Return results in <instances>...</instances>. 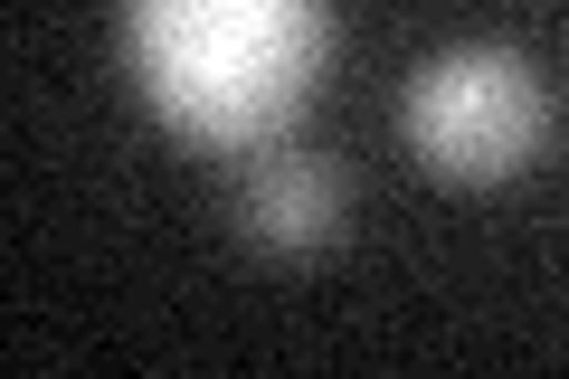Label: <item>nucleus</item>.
<instances>
[{"instance_id": "f257e3e1", "label": "nucleus", "mask_w": 569, "mask_h": 379, "mask_svg": "<svg viewBox=\"0 0 569 379\" xmlns=\"http://www.w3.org/2000/svg\"><path fill=\"white\" fill-rule=\"evenodd\" d=\"M332 0H123V67L142 104L200 152H266L313 104Z\"/></svg>"}, {"instance_id": "f03ea898", "label": "nucleus", "mask_w": 569, "mask_h": 379, "mask_svg": "<svg viewBox=\"0 0 569 379\" xmlns=\"http://www.w3.org/2000/svg\"><path fill=\"white\" fill-rule=\"evenodd\" d=\"M399 123H408V152L447 180H512L531 171L550 133V96L531 77L522 48H493V39H466V48H437V58L408 77L399 96Z\"/></svg>"}, {"instance_id": "7ed1b4c3", "label": "nucleus", "mask_w": 569, "mask_h": 379, "mask_svg": "<svg viewBox=\"0 0 569 379\" xmlns=\"http://www.w3.org/2000/svg\"><path fill=\"white\" fill-rule=\"evenodd\" d=\"M238 219H247V238L266 257H323L342 238V219H351V180L332 161H313V152H276L266 142L247 161V180H238Z\"/></svg>"}]
</instances>
